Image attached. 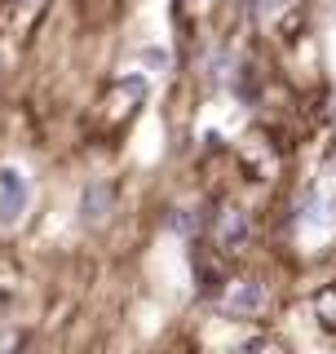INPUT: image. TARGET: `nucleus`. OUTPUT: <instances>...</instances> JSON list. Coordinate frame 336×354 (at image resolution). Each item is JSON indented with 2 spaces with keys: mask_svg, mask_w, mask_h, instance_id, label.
Masks as SVG:
<instances>
[{
  "mask_svg": "<svg viewBox=\"0 0 336 354\" xmlns=\"http://www.w3.org/2000/svg\"><path fill=\"white\" fill-rule=\"evenodd\" d=\"M22 199H27V186H22L18 169H5L0 173V208H5V217H18Z\"/></svg>",
  "mask_w": 336,
  "mask_h": 354,
  "instance_id": "1",
  "label": "nucleus"
},
{
  "mask_svg": "<svg viewBox=\"0 0 336 354\" xmlns=\"http://www.w3.org/2000/svg\"><path fill=\"white\" fill-rule=\"evenodd\" d=\"M106 199H111V186H88L84 191V217H106L102 213Z\"/></svg>",
  "mask_w": 336,
  "mask_h": 354,
  "instance_id": "3",
  "label": "nucleus"
},
{
  "mask_svg": "<svg viewBox=\"0 0 336 354\" xmlns=\"http://www.w3.org/2000/svg\"><path fill=\"white\" fill-rule=\"evenodd\" d=\"M261 301H265V292H261V283H243V288H239V292H234V297H230V301H226V306H230V310H256V306H261Z\"/></svg>",
  "mask_w": 336,
  "mask_h": 354,
  "instance_id": "2",
  "label": "nucleus"
}]
</instances>
